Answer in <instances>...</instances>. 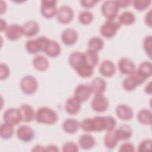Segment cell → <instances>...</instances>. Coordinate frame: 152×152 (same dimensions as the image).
<instances>
[{
    "mask_svg": "<svg viewBox=\"0 0 152 152\" xmlns=\"http://www.w3.org/2000/svg\"><path fill=\"white\" fill-rule=\"evenodd\" d=\"M81 128L85 132H100L105 131L104 116H97L84 119L80 122Z\"/></svg>",
    "mask_w": 152,
    "mask_h": 152,
    "instance_id": "1",
    "label": "cell"
},
{
    "mask_svg": "<svg viewBox=\"0 0 152 152\" xmlns=\"http://www.w3.org/2000/svg\"><path fill=\"white\" fill-rule=\"evenodd\" d=\"M58 119L56 112L48 107H41L39 108L35 113V120L37 122L46 124H54Z\"/></svg>",
    "mask_w": 152,
    "mask_h": 152,
    "instance_id": "2",
    "label": "cell"
},
{
    "mask_svg": "<svg viewBox=\"0 0 152 152\" xmlns=\"http://www.w3.org/2000/svg\"><path fill=\"white\" fill-rule=\"evenodd\" d=\"M121 26V25L118 19L107 20L101 26L100 33L103 37L106 39H110L115 36Z\"/></svg>",
    "mask_w": 152,
    "mask_h": 152,
    "instance_id": "3",
    "label": "cell"
},
{
    "mask_svg": "<svg viewBox=\"0 0 152 152\" xmlns=\"http://www.w3.org/2000/svg\"><path fill=\"white\" fill-rule=\"evenodd\" d=\"M49 39L45 36H40L36 39H30L26 43V49L31 54H36L44 51Z\"/></svg>",
    "mask_w": 152,
    "mask_h": 152,
    "instance_id": "4",
    "label": "cell"
},
{
    "mask_svg": "<svg viewBox=\"0 0 152 152\" xmlns=\"http://www.w3.org/2000/svg\"><path fill=\"white\" fill-rule=\"evenodd\" d=\"M20 87L24 93L31 94L36 91L38 88V82L34 76L27 75L21 78L20 83Z\"/></svg>",
    "mask_w": 152,
    "mask_h": 152,
    "instance_id": "5",
    "label": "cell"
},
{
    "mask_svg": "<svg viewBox=\"0 0 152 152\" xmlns=\"http://www.w3.org/2000/svg\"><path fill=\"white\" fill-rule=\"evenodd\" d=\"M119 7L116 1L107 0L104 1L101 7V11L107 20L115 19L119 12Z\"/></svg>",
    "mask_w": 152,
    "mask_h": 152,
    "instance_id": "6",
    "label": "cell"
},
{
    "mask_svg": "<svg viewBox=\"0 0 152 152\" xmlns=\"http://www.w3.org/2000/svg\"><path fill=\"white\" fill-rule=\"evenodd\" d=\"M69 63L70 66L76 72L85 66H89L86 62L84 53L79 52V51L73 52L69 55Z\"/></svg>",
    "mask_w": 152,
    "mask_h": 152,
    "instance_id": "7",
    "label": "cell"
},
{
    "mask_svg": "<svg viewBox=\"0 0 152 152\" xmlns=\"http://www.w3.org/2000/svg\"><path fill=\"white\" fill-rule=\"evenodd\" d=\"M56 17L60 23L66 24L72 21L74 17V12L69 6L64 5L58 9Z\"/></svg>",
    "mask_w": 152,
    "mask_h": 152,
    "instance_id": "8",
    "label": "cell"
},
{
    "mask_svg": "<svg viewBox=\"0 0 152 152\" xmlns=\"http://www.w3.org/2000/svg\"><path fill=\"white\" fill-rule=\"evenodd\" d=\"M57 1L55 0H43L41 1L40 12L43 16L47 18H50L56 16L58 8Z\"/></svg>",
    "mask_w": 152,
    "mask_h": 152,
    "instance_id": "9",
    "label": "cell"
},
{
    "mask_svg": "<svg viewBox=\"0 0 152 152\" xmlns=\"http://www.w3.org/2000/svg\"><path fill=\"white\" fill-rule=\"evenodd\" d=\"M109 106V102L106 97L101 95H95L91 102L92 109L96 112H104L107 110Z\"/></svg>",
    "mask_w": 152,
    "mask_h": 152,
    "instance_id": "10",
    "label": "cell"
},
{
    "mask_svg": "<svg viewBox=\"0 0 152 152\" xmlns=\"http://www.w3.org/2000/svg\"><path fill=\"white\" fill-rule=\"evenodd\" d=\"M3 119L5 122L15 126L21 121V118L19 109L10 107L7 109L3 114Z\"/></svg>",
    "mask_w": 152,
    "mask_h": 152,
    "instance_id": "11",
    "label": "cell"
},
{
    "mask_svg": "<svg viewBox=\"0 0 152 152\" xmlns=\"http://www.w3.org/2000/svg\"><path fill=\"white\" fill-rule=\"evenodd\" d=\"M16 135L20 140L24 142L31 141L34 137V131L28 125H23L18 128L16 131Z\"/></svg>",
    "mask_w": 152,
    "mask_h": 152,
    "instance_id": "12",
    "label": "cell"
},
{
    "mask_svg": "<svg viewBox=\"0 0 152 152\" xmlns=\"http://www.w3.org/2000/svg\"><path fill=\"white\" fill-rule=\"evenodd\" d=\"M91 94L92 91L89 84H80L75 87L74 96L81 102H83L87 101Z\"/></svg>",
    "mask_w": 152,
    "mask_h": 152,
    "instance_id": "13",
    "label": "cell"
},
{
    "mask_svg": "<svg viewBox=\"0 0 152 152\" xmlns=\"http://www.w3.org/2000/svg\"><path fill=\"white\" fill-rule=\"evenodd\" d=\"M118 67L122 74L128 75L133 73L135 70V65L133 61L126 57H123L118 61Z\"/></svg>",
    "mask_w": 152,
    "mask_h": 152,
    "instance_id": "14",
    "label": "cell"
},
{
    "mask_svg": "<svg viewBox=\"0 0 152 152\" xmlns=\"http://www.w3.org/2000/svg\"><path fill=\"white\" fill-rule=\"evenodd\" d=\"M7 38L11 41L19 39L23 35L22 26L17 24H12L8 26L5 31Z\"/></svg>",
    "mask_w": 152,
    "mask_h": 152,
    "instance_id": "15",
    "label": "cell"
},
{
    "mask_svg": "<svg viewBox=\"0 0 152 152\" xmlns=\"http://www.w3.org/2000/svg\"><path fill=\"white\" fill-rule=\"evenodd\" d=\"M78 33L72 28H68L64 30L61 36L62 43L67 46L73 45L78 39Z\"/></svg>",
    "mask_w": 152,
    "mask_h": 152,
    "instance_id": "16",
    "label": "cell"
},
{
    "mask_svg": "<svg viewBox=\"0 0 152 152\" xmlns=\"http://www.w3.org/2000/svg\"><path fill=\"white\" fill-rule=\"evenodd\" d=\"M92 93L94 95L103 94L105 92L107 84L106 81L101 77H96L90 84Z\"/></svg>",
    "mask_w": 152,
    "mask_h": 152,
    "instance_id": "17",
    "label": "cell"
},
{
    "mask_svg": "<svg viewBox=\"0 0 152 152\" xmlns=\"http://www.w3.org/2000/svg\"><path fill=\"white\" fill-rule=\"evenodd\" d=\"M116 113L117 116L122 121H129L134 115V112L132 108L125 104H120L116 108Z\"/></svg>",
    "mask_w": 152,
    "mask_h": 152,
    "instance_id": "18",
    "label": "cell"
},
{
    "mask_svg": "<svg viewBox=\"0 0 152 152\" xmlns=\"http://www.w3.org/2000/svg\"><path fill=\"white\" fill-rule=\"evenodd\" d=\"M99 71L100 74L104 77H111L115 73V65L112 61L106 59L102 62L99 66Z\"/></svg>",
    "mask_w": 152,
    "mask_h": 152,
    "instance_id": "19",
    "label": "cell"
},
{
    "mask_svg": "<svg viewBox=\"0 0 152 152\" xmlns=\"http://www.w3.org/2000/svg\"><path fill=\"white\" fill-rule=\"evenodd\" d=\"M23 35L28 37H31L36 35L40 29L39 23L34 20H29L26 22L23 26Z\"/></svg>",
    "mask_w": 152,
    "mask_h": 152,
    "instance_id": "20",
    "label": "cell"
},
{
    "mask_svg": "<svg viewBox=\"0 0 152 152\" xmlns=\"http://www.w3.org/2000/svg\"><path fill=\"white\" fill-rule=\"evenodd\" d=\"M18 109L21 115V121L24 122H30L35 119L36 112L32 106L30 104H21Z\"/></svg>",
    "mask_w": 152,
    "mask_h": 152,
    "instance_id": "21",
    "label": "cell"
},
{
    "mask_svg": "<svg viewBox=\"0 0 152 152\" xmlns=\"http://www.w3.org/2000/svg\"><path fill=\"white\" fill-rule=\"evenodd\" d=\"M81 103L75 96L69 97L65 102V109L66 112L70 115L77 114L81 109Z\"/></svg>",
    "mask_w": 152,
    "mask_h": 152,
    "instance_id": "22",
    "label": "cell"
},
{
    "mask_svg": "<svg viewBox=\"0 0 152 152\" xmlns=\"http://www.w3.org/2000/svg\"><path fill=\"white\" fill-rule=\"evenodd\" d=\"M43 52L48 56L55 58L61 53V48L58 42L54 40L49 39Z\"/></svg>",
    "mask_w": 152,
    "mask_h": 152,
    "instance_id": "23",
    "label": "cell"
},
{
    "mask_svg": "<svg viewBox=\"0 0 152 152\" xmlns=\"http://www.w3.org/2000/svg\"><path fill=\"white\" fill-rule=\"evenodd\" d=\"M115 132L119 141L129 140L132 135V128L127 124L121 125L118 128L115 130Z\"/></svg>",
    "mask_w": 152,
    "mask_h": 152,
    "instance_id": "24",
    "label": "cell"
},
{
    "mask_svg": "<svg viewBox=\"0 0 152 152\" xmlns=\"http://www.w3.org/2000/svg\"><path fill=\"white\" fill-rule=\"evenodd\" d=\"M96 144V140L94 137L88 134H84L80 136L78 138V144L80 147L84 150L91 149Z\"/></svg>",
    "mask_w": 152,
    "mask_h": 152,
    "instance_id": "25",
    "label": "cell"
},
{
    "mask_svg": "<svg viewBox=\"0 0 152 152\" xmlns=\"http://www.w3.org/2000/svg\"><path fill=\"white\" fill-rule=\"evenodd\" d=\"M80 128V122L74 118H68L65 119L62 124L64 131L68 134H74Z\"/></svg>",
    "mask_w": 152,
    "mask_h": 152,
    "instance_id": "26",
    "label": "cell"
},
{
    "mask_svg": "<svg viewBox=\"0 0 152 152\" xmlns=\"http://www.w3.org/2000/svg\"><path fill=\"white\" fill-rule=\"evenodd\" d=\"M33 67L39 71H45L49 66L48 59L44 56L37 55L34 57L32 61Z\"/></svg>",
    "mask_w": 152,
    "mask_h": 152,
    "instance_id": "27",
    "label": "cell"
},
{
    "mask_svg": "<svg viewBox=\"0 0 152 152\" xmlns=\"http://www.w3.org/2000/svg\"><path fill=\"white\" fill-rule=\"evenodd\" d=\"M137 118L140 123L145 125H150L152 122V113L150 110L147 109H141L137 113Z\"/></svg>",
    "mask_w": 152,
    "mask_h": 152,
    "instance_id": "28",
    "label": "cell"
},
{
    "mask_svg": "<svg viewBox=\"0 0 152 152\" xmlns=\"http://www.w3.org/2000/svg\"><path fill=\"white\" fill-rule=\"evenodd\" d=\"M118 141L115 132V129L107 132L104 137V144L108 149L112 150L115 148L118 144Z\"/></svg>",
    "mask_w": 152,
    "mask_h": 152,
    "instance_id": "29",
    "label": "cell"
},
{
    "mask_svg": "<svg viewBox=\"0 0 152 152\" xmlns=\"http://www.w3.org/2000/svg\"><path fill=\"white\" fill-rule=\"evenodd\" d=\"M118 20L121 25L129 26L135 21V15L131 11H125L119 15Z\"/></svg>",
    "mask_w": 152,
    "mask_h": 152,
    "instance_id": "30",
    "label": "cell"
},
{
    "mask_svg": "<svg viewBox=\"0 0 152 152\" xmlns=\"http://www.w3.org/2000/svg\"><path fill=\"white\" fill-rule=\"evenodd\" d=\"M87 46L88 50L98 52L103 49L104 46V42L100 37L94 36L88 40Z\"/></svg>",
    "mask_w": 152,
    "mask_h": 152,
    "instance_id": "31",
    "label": "cell"
},
{
    "mask_svg": "<svg viewBox=\"0 0 152 152\" xmlns=\"http://www.w3.org/2000/svg\"><path fill=\"white\" fill-rule=\"evenodd\" d=\"M11 124L4 122L0 126V136L4 140L10 139L14 135V129Z\"/></svg>",
    "mask_w": 152,
    "mask_h": 152,
    "instance_id": "32",
    "label": "cell"
},
{
    "mask_svg": "<svg viewBox=\"0 0 152 152\" xmlns=\"http://www.w3.org/2000/svg\"><path fill=\"white\" fill-rule=\"evenodd\" d=\"M84 54L86 62L89 66L94 68V67L97 65L99 60L97 52L88 49L84 52Z\"/></svg>",
    "mask_w": 152,
    "mask_h": 152,
    "instance_id": "33",
    "label": "cell"
},
{
    "mask_svg": "<svg viewBox=\"0 0 152 152\" xmlns=\"http://www.w3.org/2000/svg\"><path fill=\"white\" fill-rule=\"evenodd\" d=\"M137 70L147 79L151 77L152 74L151 63L149 61H144L140 64Z\"/></svg>",
    "mask_w": 152,
    "mask_h": 152,
    "instance_id": "34",
    "label": "cell"
},
{
    "mask_svg": "<svg viewBox=\"0 0 152 152\" xmlns=\"http://www.w3.org/2000/svg\"><path fill=\"white\" fill-rule=\"evenodd\" d=\"M122 85L124 89L127 91H131L139 86L131 75H129L123 80Z\"/></svg>",
    "mask_w": 152,
    "mask_h": 152,
    "instance_id": "35",
    "label": "cell"
},
{
    "mask_svg": "<svg viewBox=\"0 0 152 152\" xmlns=\"http://www.w3.org/2000/svg\"><path fill=\"white\" fill-rule=\"evenodd\" d=\"M93 14L88 10L81 11L78 14V21L83 25H88L93 20Z\"/></svg>",
    "mask_w": 152,
    "mask_h": 152,
    "instance_id": "36",
    "label": "cell"
},
{
    "mask_svg": "<svg viewBox=\"0 0 152 152\" xmlns=\"http://www.w3.org/2000/svg\"><path fill=\"white\" fill-rule=\"evenodd\" d=\"M132 3L134 8L142 11L146 10L150 5L151 1L150 0H134Z\"/></svg>",
    "mask_w": 152,
    "mask_h": 152,
    "instance_id": "37",
    "label": "cell"
},
{
    "mask_svg": "<svg viewBox=\"0 0 152 152\" xmlns=\"http://www.w3.org/2000/svg\"><path fill=\"white\" fill-rule=\"evenodd\" d=\"M143 48L149 58L151 56V48H152V37L151 35L145 36L143 40Z\"/></svg>",
    "mask_w": 152,
    "mask_h": 152,
    "instance_id": "38",
    "label": "cell"
},
{
    "mask_svg": "<svg viewBox=\"0 0 152 152\" xmlns=\"http://www.w3.org/2000/svg\"><path fill=\"white\" fill-rule=\"evenodd\" d=\"M105 131L106 132L111 131L115 129L116 125L115 119L112 116H105Z\"/></svg>",
    "mask_w": 152,
    "mask_h": 152,
    "instance_id": "39",
    "label": "cell"
},
{
    "mask_svg": "<svg viewBox=\"0 0 152 152\" xmlns=\"http://www.w3.org/2000/svg\"><path fill=\"white\" fill-rule=\"evenodd\" d=\"M152 141L151 139H145L141 141L138 147L139 152H145L151 150Z\"/></svg>",
    "mask_w": 152,
    "mask_h": 152,
    "instance_id": "40",
    "label": "cell"
},
{
    "mask_svg": "<svg viewBox=\"0 0 152 152\" xmlns=\"http://www.w3.org/2000/svg\"><path fill=\"white\" fill-rule=\"evenodd\" d=\"M62 150L64 152H77L79 149L78 145L74 142L68 141L63 145Z\"/></svg>",
    "mask_w": 152,
    "mask_h": 152,
    "instance_id": "41",
    "label": "cell"
},
{
    "mask_svg": "<svg viewBox=\"0 0 152 152\" xmlns=\"http://www.w3.org/2000/svg\"><path fill=\"white\" fill-rule=\"evenodd\" d=\"M10 74V70L8 66L4 63L0 64V79L4 80L7 79Z\"/></svg>",
    "mask_w": 152,
    "mask_h": 152,
    "instance_id": "42",
    "label": "cell"
},
{
    "mask_svg": "<svg viewBox=\"0 0 152 152\" xmlns=\"http://www.w3.org/2000/svg\"><path fill=\"white\" fill-rule=\"evenodd\" d=\"M134 145L131 142H125L122 144L119 149L121 152H132L135 151Z\"/></svg>",
    "mask_w": 152,
    "mask_h": 152,
    "instance_id": "43",
    "label": "cell"
},
{
    "mask_svg": "<svg viewBox=\"0 0 152 152\" xmlns=\"http://www.w3.org/2000/svg\"><path fill=\"white\" fill-rule=\"evenodd\" d=\"M98 2V1L94 0H82L80 1L81 5L87 8L93 7Z\"/></svg>",
    "mask_w": 152,
    "mask_h": 152,
    "instance_id": "44",
    "label": "cell"
},
{
    "mask_svg": "<svg viewBox=\"0 0 152 152\" xmlns=\"http://www.w3.org/2000/svg\"><path fill=\"white\" fill-rule=\"evenodd\" d=\"M144 22L145 24L149 27H151L152 25L151 21V10H150L145 14L144 17Z\"/></svg>",
    "mask_w": 152,
    "mask_h": 152,
    "instance_id": "45",
    "label": "cell"
},
{
    "mask_svg": "<svg viewBox=\"0 0 152 152\" xmlns=\"http://www.w3.org/2000/svg\"><path fill=\"white\" fill-rule=\"evenodd\" d=\"M119 8H126L131 4V1L129 0H119L116 1Z\"/></svg>",
    "mask_w": 152,
    "mask_h": 152,
    "instance_id": "46",
    "label": "cell"
},
{
    "mask_svg": "<svg viewBox=\"0 0 152 152\" xmlns=\"http://www.w3.org/2000/svg\"><path fill=\"white\" fill-rule=\"evenodd\" d=\"M8 24L7 21L4 20L3 18H1L0 20V30L1 32L2 31H5V30L7 29V28L8 27Z\"/></svg>",
    "mask_w": 152,
    "mask_h": 152,
    "instance_id": "47",
    "label": "cell"
},
{
    "mask_svg": "<svg viewBox=\"0 0 152 152\" xmlns=\"http://www.w3.org/2000/svg\"><path fill=\"white\" fill-rule=\"evenodd\" d=\"M45 149H46V151H59L58 147L53 144H50L45 147Z\"/></svg>",
    "mask_w": 152,
    "mask_h": 152,
    "instance_id": "48",
    "label": "cell"
},
{
    "mask_svg": "<svg viewBox=\"0 0 152 152\" xmlns=\"http://www.w3.org/2000/svg\"><path fill=\"white\" fill-rule=\"evenodd\" d=\"M144 91L147 94H151V93H152V87H151V81H150L145 86V88H144Z\"/></svg>",
    "mask_w": 152,
    "mask_h": 152,
    "instance_id": "49",
    "label": "cell"
},
{
    "mask_svg": "<svg viewBox=\"0 0 152 152\" xmlns=\"http://www.w3.org/2000/svg\"><path fill=\"white\" fill-rule=\"evenodd\" d=\"M33 151H46L45 147H43L40 145H36L33 148Z\"/></svg>",
    "mask_w": 152,
    "mask_h": 152,
    "instance_id": "50",
    "label": "cell"
},
{
    "mask_svg": "<svg viewBox=\"0 0 152 152\" xmlns=\"http://www.w3.org/2000/svg\"><path fill=\"white\" fill-rule=\"evenodd\" d=\"M7 10V5L6 3L4 1H1V14H2L4 12L6 11Z\"/></svg>",
    "mask_w": 152,
    "mask_h": 152,
    "instance_id": "51",
    "label": "cell"
}]
</instances>
